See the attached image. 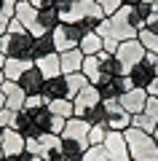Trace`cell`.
<instances>
[{
    "label": "cell",
    "instance_id": "cell-1",
    "mask_svg": "<svg viewBox=\"0 0 158 161\" xmlns=\"http://www.w3.org/2000/svg\"><path fill=\"white\" fill-rule=\"evenodd\" d=\"M105 11L96 6L94 0H78L70 11L62 14V22H70V24H78L83 32H96L102 22H105Z\"/></svg>",
    "mask_w": 158,
    "mask_h": 161
},
{
    "label": "cell",
    "instance_id": "cell-2",
    "mask_svg": "<svg viewBox=\"0 0 158 161\" xmlns=\"http://www.w3.org/2000/svg\"><path fill=\"white\" fill-rule=\"evenodd\" d=\"M123 137H126V145H129L131 161H158V142L153 134L129 126L123 132Z\"/></svg>",
    "mask_w": 158,
    "mask_h": 161
},
{
    "label": "cell",
    "instance_id": "cell-3",
    "mask_svg": "<svg viewBox=\"0 0 158 161\" xmlns=\"http://www.w3.org/2000/svg\"><path fill=\"white\" fill-rule=\"evenodd\" d=\"M96 35H99V38H115L118 43L121 40L137 38V30L131 27V22H129V6H121L113 16L105 19V22L96 27Z\"/></svg>",
    "mask_w": 158,
    "mask_h": 161
},
{
    "label": "cell",
    "instance_id": "cell-4",
    "mask_svg": "<svg viewBox=\"0 0 158 161\" xmlns=\"http://www.w3.org/2000/svg\"><path fill=\"white\" fill-rule=\"evenodd\" d=\"M32 35L27 30L19 32H6L0 38V51L6 59H32Z\"/></svg>",
    "mask_w": 158,
    "mask_h": 161
},
{
    "label": "cell",
    "instance_id": "cell-5",
    "mask_svg": "<svg viewBox=\"0 0 158 161\" xmlns=\"http://www.w3.org/2000/svg\"><path fill=\"white\" fill-rule=\"evenodd\" d=\"M51 38H54V46H57V54H64L70 51V48H78L80 38H83V30L78 27V24H70V22H62L54 32H51Z\"/></svg>",
    "mask_w": 158,
    "mask_h": 161
},
{
    "label": "cell",
    "instance_id": "cell-6",
    "mask_svg": "<svg viewBox=\"0 0 158 161\" xmlns=\"http://www.w3.org/2000/svg\"><path fill=\"white\" fill-rule=\"evenodd\" d=\"M145 48H142V43L137 38H131V40H121L118 43V51H115V57H118V62L123 64V70L129 73L134 64H139L142 59H145Z\"/></svg>",
    "mask_w": 158,
    "mask_h": 161
},
{
    "label": "cell",
    "instance_id": "cell-7",
    "mask_svg": "<svg viewBox=\"0 0 158 161\" xmlns=\"http://www.w3.org/2000/svg\"><path fill=\"white\" fill-rule=\"evenodd\" d=\"M131 89L129 75H113V78H102L96 83V92H99L102 99H118L121 94H126Z\"/></svg>",
    "mask_w": 158,
    "mask_h": 161
},
{
    "label": "cell",
    "instance_id": "cell-8",
    "mask_svg": "<svg viewBox=\"0 0 158 161\" xmlns=\"http://www.w3.org/2000/svg\"><path fill=\"white\" fill-rule=\"evenodd\" d=\"M102 145H105V150H107V161H131L123 132H107V137H105Z\"/></svg>",
    "mask_w": 158,
    "mask_h": 161
},
{
    "label": "cell",
    "instance_id": "cell-9",
    "mask_svg": "<svg viewBox=\"0 0 158 161\" xmlns=\"http://www.w3.org/2000/svg\"><path fill=\"white\" fill-rule=\"evenodd\" d=\"M147 97H150V94H147L145 89H129L126 94H121V97H118V102H121V110H126L129 115H137V113H142V110H145V102H147Z\"/></svg>",
    "mask_w": 158,
    "mask_h": 161
},
{
    "label": "cell",
    "instance_id": "cell-10",
    "mask_svg": "<svg viewBox=\"0 0 158 161\" xmlns=\"http://www.w3.org/2000/svg\"><path fill=\"white\" fill-rule=\"evenodd\" d=\"M126 75H129V80H131V89H145V92L150 89L153 80H155V73H153V67L145 62V59H142L139 64H134Z\"/></svg>",
    "mask_w": 158,
    "mask_h": 161
},
{
    "label": "cell",
    "instance_id": "cell-11",
    "mask_svg": "<svg viewBox=\"0 0 158 161\" xmlns=\"http://www.w3.org/2000/svg\"><path fill=\"white\" fill-rule=\"evenodd\" d=\"M102 102V97H99V92H96V86H86L83 92L78 94V97L73 99V108H75V115H78V118H83V113L86 110H91V108H96V105Z\"/></svg>",
    "mask_w": 158,
    "mask_h": 161
},
{
    "label": "cell",
    "instance_id": "cell-12",
    "mask_svg": "<svg viewBox=\"0 0 158 161\" xmlns=\"http://www.w3.org/2000/svg\"><path fill=\"white\" fill-rule=\"evenodd\" d=\"M16 83L22 86V92L27 94V97H30V94H40V92H43V83H46V75L32 64L27 73H22V78H19Z\"/></svg>",
    "mask_w": 158,
    "mask_h": 161
},
{
    "label": "cell",
    "instance_id": "cell-13",
    "mask_svg": "<svg viewBox=\"0 0 158 161\" xmlns=\"http://www.w3.org/2000/svg\"><path fill=\"white\" fill-rule=\"evenodd\" d=\"M40 97L46 99V105H48L51 99H64V97H67V78H64V75H54V78H46Z\"/></svg>",
    "mask_w": 158,
    "mask_h": 161
},
{
    "label": "cell",
    "instance_id": "cell-14",
    "mask_svg": "<svg viewBox=\"0 0 158 161\" xmlns=\"http://www.w3.org/2000/svg\"><path fill=\"white\" fill-rule=\"evenodd\" d=\"M89 132L91 126L86 124L83 118H78V115H73V118L64 121V129L59 137H67V140H80V142H89Z\"/></svg>",
    "mask_w": 158,
    "mask_h": 161
},
{
    "label": "cell",
    "instance_id": "cell-15",
    "mask_svg": "<svg viewBox=\"0 0 158 161\" xmlns=\"http://www.w3.org/2000/svg\"><path fill=\"white\" fill-rule=\"evenodd\" d=\"M3 94H6V108H8V110H14V113L24 110L27 94L22 92V86H19L16 80H6V83H3Z\"/></svg>",
    "mask_w": 158,
    "mask_h": 161
},
{
    "label": "cell",
    "instance_id": "cell-16",
    "mask_svg": "<svg viewBox=\"0 0 158 161\" xmlns=\"http://www.w3.org/2000/svg\"><path fill=\"white\" fill-rule=\"evenodd\" d=\"M14 19H16L19 24H22L24 30H32L35 22H38V8L30 3V0H16V8H14Z\"/></svg>",
    "mask_w": 158,
    "mask_h": 161
},
{
    "label": "cell",
    "instance_id": "cell-17",
    "mask_svg": "<svg viewBox=\"0 0 158 161\" xmlns=\"http://www.w3.org/2000/svg\"><path fill=\"white\" fill-rule=\"evenodd\" d=\"M24 145H27V140H24L16 129H6L3 142H0V150H3V156H8V158H11V156L24 153Z\"/></svg>",
    "mask_w": 158,
    "mask_h": 161
},
{
    "label": "cell",
    "instance_id": "cell-18",
    "mask_svg": "<svg viewBox=\"0 0 158 161\" xmlns=\"http://www.w3.org/2000/svg\"><path fill=\"white\" fill-rule=\"evenodd\" d=\"M96 59H99V73H102V78H113V75H126L123 64L118 62V57H115V54L99 51V54H96ZM102 78H99V80H102Z\"/></svg>",
    "mask_w": 158,
    "mask_h": 161
},
{
    "label": "cell",
    "instance_id": "cell-19",
    "mask_svg": "<svg viewBox=\"0 0 158 161\" xmlns=\"http://www.w3.org/2000/svg\"><path fill=\"white\" fill-rule=\"evenodd\" d=\"M11 129H16L24 140L40 137V132H38V126H35V121H32V115H30V110H19L16 118H14V126H11Z\"/></svg>",
    "mask_w": 158,
    "mask_h": 161
},
{
    "label": "cell",
    "instance_id": "cell-20",
    "mask_svg": "<svg viewBox=\"0 0 158 161\" xmlns=\"http://www.w3.org/2000/svg\"><path fill=\"white\" fill-rule=\"evenodd\" d=\"M83 59H86V54L80 51V48H70V51L59 54V62H62V75L80 73V67H83Z\"/></svg>",
    "mask_w": 158,
    "mask_h": 161
},
{
    "label": "cell",
    "instance_id": "cell-21",
    "mask_svg": "<svg viewBox=\"0 0 158 161\" xmlns=\"http://www.w3.org/2000/svg\"><path fill=\"white\" fill-rule=\"evenodd\" d=\"M32 64H35L32 59H6L3 62V75H6V80H19L22 73H27Z\"/></svg>",
    "mask_w": 158,
    "mask_h": 161
},
{
    "label": "cell",
    "instance_id": "cell-22",
    "mask_svg": "<svg viewBox=\"0 0 158 161\" xmlns=\"http://www.w3.org/2000/svg\"><path fill=\"white\" fill-rule=\"evenodd\" d=\"M35 67L46 75V78H54V75H62V62H59V54H46V57L35 59Z\"/></svg>",
    "mask_w": 158,
    "mask_h": 161
},
{
    "label": "cell",
    "instance_id": "cell-23",
    "mask_svg": "<svg viewBox=\"0 0 158 161\" xmlns=\"http://www.w3.org/2000/svg\"><path fill=\"white\" fill-rule=\"evenodd\" d=\"M38 145H40L38 156H43V158H48V156H54V153H62V137H59V134H40Z\"/></svg>",
    "mask_w": 158,
    "mask_h": 161
},
{
    "label": "cell",
    "instance_id": "cell-24",
    "mask_svg": "<svg viewBox=\"0 0 158 161\" xmlns=\"http://www.w3.org/2000/svg\"><path fill=\"white\" fill-rule=\"evenodd\" d=\"M147 19H150V6L147 3H139V6H129V22L131 27L139 32V30H145Z\"/></svg>",
    "mask_w": 158,
    "mask_h": 161
},
{
    "label": "cell",
    "instance_id": "cell-25",
    "mask_svg": "<svg viewBox=\"0 0 158 161\" xmlns=\"http://www.w3.org/2000/svg\"><path fill=\"white\" fill-rule=\"evenodd\" d=\"M57 51V46H54V38H51V32L46 35H38V38L32 40V62L40 57H46V54H54Z\"/></svg>",
    "mask_w": 158,
    "mask_h": 161
},
{
    "label": "cell",
    "instance_id": "cell-26",
    "mask_svg": "<svg viewBox=\"0 0 158 161\" xmlns=\"http://www.w3.org/2000/svg\"><path fill=\"white\" fill-rule=\"evenodd\" d=\"M105 126H107V132H126V129L131 126V115L126 113V110L110 113V115H107V121H105Z\"/></svg>",
    "mask_w": 158,
    "mask_h": 161
},
{
    "label": "cell",
    "instance_id": "cell-27",
    "mask_svg": "<svg viewBox=\"0 0 158 161\" xmlns=\"http://www.w3.org/2000/svg\"><path fill=\"white\" fill-rule=\"evenodd\" d=\"M78 48L86 54V57H96V54L102 51V38L96 32H83V38H80Z\"/></svg>",
    "mask_w": 158,
    "mask_h": 161
},
{
    "label": "cell",
    "instance_id": "cell-28",
    "mask_svg": "<svg viewBox=\"0 0 158 161\" xmlns=\"http://www.w3.org/2000/svg\"><path fill=\"white\" fill-rule=\"evenodd\" d=\"M64 78H67V99H75L86 86H89V80H86L83 73H70V75H64Z\"/></svg>",
    "mask_w": 158,
    "mask_h": 161
},
{
    "label": "cell",
    "instance_id": "cell-29",
    "mask_svg": "<svg viewBox=\"0 0 158 161\" xmlns=\"http://www.w3.org/2000/svg\"><path fill=\"white\" fill-rule=\"evenodd\" d=\"M80 73L86 75V80H89L91 86H96V83H99V78H102V73H99V59H96V57H86Z\"/></svg>",
    "mask_w": 158,
    "mask_h": 161
},
{
    "label": "cell",
    "instance_id": "cell-30",
    "mask_svg": "<svg viewBox=\"0 0 158 161\" xmlns=\"http://www.w3.org/2000/svg\"><path fill=\"white\" fill-rule=\"evenodd\" d=\"M48 110L54 115H62V118H73L75 115V108H73V99H51L48 102Z\"/></svg>",
    "mask_w": 158,
    "mask_h": 161
},
{
    "label": "cell",
    "instance_id": "cell-31",
    "mask_svg": "<svg viewBox=\"0 0 158 161\" xmlns=\"http://www.w3.org/2000/svg\"><path fill=\"white\" fill-rule=\"evenodd\" d=\"M83 121L89 124V126H99V124H105V121H107V110H105V102H99L96 108L86 110V113H83Z\"/></svg>",
    "mask_w": 158,
    "mask_h": 161
},
{
    "label": "cell",
    "instance_id": "cell-32",
    "mask_svg": "<svg viewBox=\"0 0 158 161\" xmlns=\"http://www.w3.org/2000/svg\"><path fill=\"white\" fill-rule=\"evenodd\" d=\"M137 40L142 43V48L150 54H158V32H150V30H139L137 32Z\"/></svg>",
    "mask_w": 158,
    "mask_h": 161
},
{
    "label": "cell",
    "instance_id": "cell-33",
    "mask_svg": "<svg viewBox=\"0 0 158 161\" xmlns=\"http://www.w3.org/2000/svg\"><path fill=\"white\" fill-rule=\"evenodd\" d=\"M83 161H107V150H105V145H89Z\"/></svg>",
    "mask_w": 158,
    "mask_h": 161
},
{
    "label": "cell",
    "instance_id": "cell-34",
    "mask_svg": "<svg viewBox=\"0 0 158 161\" xmlns=\"http://www.w3.org/2000/svg\"><path fill=\"white\" fill-rule=\"evenodd\" d=\"M105 137H107V126H105V124L91 126V132H89V145H102V142H105Z\"/></svg>",
    "mask_w": 158,
    "mask_h": 161
},
{
    "label": "cell",
    "instance_id": "cell-35",
    "mask_svg": "<svg viewBox=\"0 0 158 161\" xmlns=\"http://www.w3.org/2000/svg\"><path fill=\"white\" fill-rule=\"evenodd\" d=\"M96 6L102 8V11H105V16H113L115 11H118L121 6H123V3H121V0H94Z\"/></svg>",
    "mask_w": 158,
    "mask_h": 161
},
{
    "label": "cell",
    "instance_id": "cell-36",
    "mask_svg": "<svg viewBox=\"0 0 158 161\" xmlns=\"http://www.w3.org/2000/svg\"><path fill=\"white\" fill-rule=\"evenodd\" d=\"M142 113H145L150 121H155V124H158V99H155V97H147L145 110H142Z\"/></svg>",
    "mask_w": 158,
    "mask_h": 161
},
{
    "label": "cell",
    "instance_id": "cell-37",
    "mask_svg": "<svg viewBox=\"0 0 158 161\" xmlns=\"http://www.w3.org/2000/svg\"><path fill=\"white\" fill-rule=\"evenodd\" d=\"M14 118H16L14 110H8V108L0 110V126H3V129H11V126H14Z\"/></svg>",
    "mask_w": 158,
    "mask_h": 161
},
{
    "label": "cell",
    "instance_id": "cell-38",
    "mask_svg": "<svg viewBox=\"0 0 158 161\" xmlns=\"http://www.w3.org/2000/svg\"><path fill=\"white\" fill-rule=\"evenodd\" d=\"M43 105H46V99L40 97V94H30L27 102H24V110H38V108H43Z\"/></svg>",
    "mask_w": 158,
    "mask_h": 161
},
{
    "label": "cell",
    "instance_id": "cell-39",
    "mask_svg": "<svg viewBox=\"0 0 158 161\" xmlns=\"http://www.w3.org/2000/svg\"><path fill=\"white\" fill-rule=\"evenodd\" d=\"M102 51L115 54V51H118V40H115V38H102Z\"/></svg>",
    "mask_w": 158,
    "mask_h": 161
},
{
    "label": "cell",
    "instance_id": "cell-40",
    "mask_svg": "<svg viewBox=\"0 0 158 161\" xmlns=\"http://www.w3.org/2000/svg\"><path fill=\"white\" fill-rule=\"evenodd\" d=\"M75 3H78V0H57V3H54V8H57L59 14H64V11H70Z\"/></svg>",
    "mask_w": 158,
    "mask_h": 161
},
{
    "label": "cell",
    "instance_id": "cell-41",
    "mask_svg": "<svg viewBox=\"0 0 158 161\" xmlns=\"http://www.w3.org/2000/svg\"><path fill=\"white\" fill-rule=\"evenodd\" d=\"M145 62L150 64V67H153V73L158 75V54H150V51H147V54H145Z\"/></svg>",
    "mask_w": 158,
    "mask_h": 161
},
{
    "label": "cell",
    "instance_id": "cell-42",
    "mask_svg": "<svg viewBox=\"0 0 158 161\" xmlns=\"http://www.w3.org/2000/svg\"><path fill=\"white\" fill-rule=\"evenodd\" d=\"M145 30H150V32H158V14H153V11H150V19H147Z\"/></svg>",
    "mask_w": 158,
    "mask_h": 161
},
{
    "label": "cell",
    "instance_id": "cell-43",
    "mask_svg": "<svg viewBox=\"0 0 158 161\" xmlns=\"http://www.w3.org/2000/svg\"><path fill=\"white\" fill-rule=\"evenodd\" d=\"M30 3H32V6L40 11V8H51L54 3H57V0H30Z\"/></svg>",
    "mask_w": 158,
    "mask_h": 161
},
{
    "label": "cell",
    "instance_id": "cell-44",
    "mask_svg": "<svg viewBox=\"0 0 158 161\" xmlns=\"http://www.w3.org/2000/svg\"><path fill=\"white\" fill-rule=\"evenodd\" d=\"M147 94L158 99V75H155V80H153V83H150V89H147Z\"/></svg>",
    "mask_w": 158,
    "mask_h": 161
},
{
    "label": "cell",
    "instance_id": "cell-45",
    "mask_svg": "<svg viewBox=\"0 0 158 161\" xmlns=\"http://www.w3.org/2000/svg\"><path fill=\"white\" fill-rule=\"evenodd\" d=\"M30 156H32V153H27V150H24V153H19V156H11V158L6 156V158H8V161H30Z\"/></svg>",
    "mask_w": 158,
    "mask_h": 161
},
{
    "label": "cell",
    "instance_id": "cell-46",
    "mask_svg": "<svg viewBox=\"0 0 158 161\" xmlns=\"http://www.w3.org/2000/svg\"><path fill=\"white\" fill-rule=\"evenodd\" d=\"M8 22H11V19H6V16H0V38H3V35L8 32Z\"/></svg>",
    "mask_w": 158,
    "mask_h": 161
},
{
    "label": "cell",
    "instance_id": "cell-47",
    "mask_svg": "<svg viewBox=\"0 0 158 161\" xmlns=\"http://www.w3.org/2000/svg\"><path fill=\"white\" fill-rule=\"evenodd\" d=\"M123 6H139V3H145V0H121Z\"/></svg>",
    "mask_w": 158,
    "mask_h": 161
},
{
    "label": "cell",
    "instance_id": "cell-48",
    "mask_svg": "<svg viewBox=\"0 0 158 161\" xmlns=\"http://www.w3.org/2000/svg\"><path fill=\"white\" fill-rule=\"evenodd\" d=\"M46 161H64V156H62V153H54V156H48Z\"/></svg>",
    "mask_w": 158,
    "mask_h": 161
},
{
    "label": "cell",
    "instance_id": "cell-49",
    "mask_svg": "<svg viewBox=\"0 0 158 161\" xmlns=\"http://www.w3.org/2000/svg\"><path fill=\"white\" fill-rule=\"evenodd\" d=\"M6 108V94H3V89H0V110Z\"/></svg>",
    "mask_w": 158,
    "mask_h": 161
},
{
    "label": "cell",
    "instance_id": "cell-50",
    "mask_svg": "<svg viewBox=\"0 0 158 161\" xmlns=\"http://www.w3.org/2000/svg\"><path fill=\"white\" fill-rule=\"evenodd\" d=\"M3 83H6V75H3V67H0V89H3Z\"/></svg>",
    "mask_w": 158,
    "mask_h": 161
},
{
    "label": "cell",
    "instance_id": "cell-51",
    "mask_svg": "<svg viewBox=\"0 0 158 161\" xmlns=\"http://www.w3.org/2000/svg\"><path fill=\"white\" fill-rule=\"evenodd\" d=\"M30 161H46L43 156H30Z\"/></svg>",
    "mask_w": 158,
    "mask_h": 161
},
{
    "label": "cell",
    "instance_id": "cell-52",
    "mask_svg": "<svg viewBox=\"0 0 158 161\" xmlns=\"http://www.w3.org/2000/svg\"><path fill=\"white\" fill-rule=\"evenodd\" d=\"M150 11H153V14H158V3H155V6H150Z\"/></svg>",
    "mask_w": 158,
    "mask_h": 161
},
{
    "label": "cell",
    "instance_id": "cell-53",
    "mask_svg": "<svg viewBox=\"0 0 158 161\" xmlns=\"http://www.w3.org/2000/svg\"><path fill=\"white\" fill-rule=\"evenodd\" d=\"M3 6H6V0H0V16H3Z\"/></svg>",
    "mask_w": 158,
    "mask_h": 161
},
{
    "label": "cell",
    "instance_id": "cell-54",
    "mask_svg": "<svg viewBox=\"0 0 158 161\" xmlns=\"http://www.w3.org/2000/svg\"><path fill=\"white\" fill-rule=\"evenodd\" d=\"M3 134H6V129H3V126H0V142H3Z\"/></svg>",
    "mask_w": 158,
    "mask_h": 161
},
{
    "label": "cell",
    "instance_id": "cell-55",
    "mask_svg": "<svg viewBox=\"0 0 158 161\" xmlns=\"http://www.w3.org/2000/svg\"><path fill=\"white\" fill-rule=\"evenodd\" d=\"M145 3H147V6H155V3H158V0H145Z\"/></svg>",
    "mask_w": 158,
    "mask_h": 161
},
{
    "label": "cell",
    "instance_id": "cell-56",
    "mask_svg": "<svg viewBox=\"0 0 158 161\" xmlns=\"http://www.w3.org/2000/svg\"><path fill=\"white\" fill-rule=\"evenodd\" d=\"M3 62H6V57H3V51H0V67H3Z\"/></svg>",
    "mask_w": 158,
    "mask_h": 161
},
{
    "label": "cell",
    "instance_id": "cell-57",
    "mask_svg": "<svg viewBox=\"0 0 158 161\" xmlns=\"http://www.w3.org/2000/svg\"><path fill=\"white\" fill-rule=\"evenodd\" d=\"M153 137H155V142H158V129H155V132H153Z\"/></svg>",
    "mask_w": 158,
    "mask_h": 161
},
{
    "label": "cell",
    "instance_id": "cell-58",
    "mask_svg": "<svg viewBox=\"0 0 158 161\" xmlns=\"http://www.w3.org/2000/svg\"><path fill=\"white\" fill-rule=\"evenodd\" d=\"M0 161H8V158H6V156H3V158H0Z\"/></svg>",
    "mask_w": 158,
    "mask_h": 161
},
{
    "label": "cell",
    "instance_id": "cell-59",
    "mask_svg": "<svg viewBox=\"0 0 158 161\" xmlns=\"http://www.w3.org/2000/svg\"><path fill=\"white\" fill-rule=\"evenodd\" d=\"M0 158H3V150H0Z\"/></svg>",
    "mask_w": 158,
    "mask_h": 161
}]
</instances>
